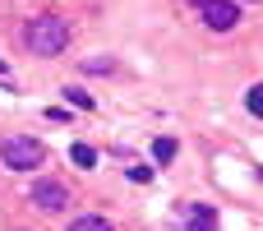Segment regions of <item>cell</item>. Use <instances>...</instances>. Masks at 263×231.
Here are the masks:
<instances>
[{
	"label": "cell",
	"instance_id": "5",
	"mask_svg": "<svg viewBox=\"0 0 263 231\" xmlns=\"http://www.w3.org/2000/svg\"><path fill=\"white\" fill-rule=\"evenodd\" d=\"M190 231H217V213H213L208 204H199L194 218H190Z\"/></svg>",
	"mask_w": 263,
	"mask_h": 231
},
{
	"label": "cell",
	"instance_id": "9",
	"mask_svg": "<svg viewBox=\"0 0 263 231\" xmlns=\"http://www.w3.org/2000/svg\"><path fill=\"white\" fill-rule=\"evenodd\" d=\"M69 157H74V167H83V171H88V167H97V148H88V144H74V148H69Z\"/></svg>",
	"mask_w": 263,
	"mask_h": 231
},
{
	"label": "cell",
	"instance_id": "1",
	"mask_svg": "<svg viewBox=\"0 0 263 231\" xmlns=\"http://www.w3.org/2000/svg\"><path fill=\"white\" fill-rule=\"evenodd\" d=\"M23 42H28L32 56H60V51L69 46V23H65L60 14H37V19H28Z\"/></svg>",
	"mask_w": 263,
	"mask_h": 231
},
{
	"label": "cell",
	"instance_id": "11",
	"mask_svg": "<svg viewBox=\"0 0 263 231\" xmlns=\"http://www.w3.org/2000/svg\"><path fill=\"white\" fill-rule=\"evenodd\" d=\"M245 106H250V116H263V83H254V88H250Z\"/></svg>",
	"mask_w": 263,
	"mask_h": 231
},
{
	"label": "cell",
	"instance_id": "7",
	"mask_svg": "<svg viewBox=\"0 0 263 231\" xmlns=\"http://www.w3.org/2000/svg\"><path fill=\"white\" fill-rule=\"evenodd\" d=\"M83 74H116V60L111 56H88L83 60Z\"/></svg>",
	"mask_w": 263,
	"mask_h": 231
},
{
	"label": "cell",
	"instance_id": "14",
	"mask_svg": "<svg viewBox=\"0 0 263 231\" xmlns=\"http://www.w3.org/2000/svg\"><path fill=\"white\" fill-rule=\"evenodd\" d=\"M190 5H203V0H190Z\"/></svg>",
	"mask_w": 263,
	"mask_h": 231
},
{
	"label": "cell",
	"instance_id": "8",
	"mask_svg": "<svg viewBox=\"0 0 263 231\" xmlns=\"http://www.w3.org/2000/svg\"><path fill=\"white\" fill-rule=\"evenodd\" d=\"M171 157H176V139H153V162L166 167Z\"/></svg>",
	"mask_w": 263,
	"mask_h": 231
},
{
	"label": "cell",
	"instance_id": "4",
	"mask_svg": "<svg viewBox=\"0 0 263 231\" xmlns=\"http://www.w3.org/2000/svg\"><path fill=\"white\" fill-rule=\"evenodd\" d=\"M199 19H203L213 32H231V28L240 23V5H236V0H203V5H199Z\"/></svg>",
	"mask_w": 263,
	"mask_h": 231
},
{
	"label": "cell",
	"instance_id": "6",
	"mask_svg": "<svg viewBox=\"0 0 263 231\" xmlns=\"http://www.w3.org/2000/svg\"><path fill=\"white\" fill-rule=\"evenodd\" d=\"M69 231H116L106 218H97V213H83V218H74L69 222Z\"/></svg>",
	"mask_w": 263,
	"mask_h": 231
},
{
	"label": "cell",
	"instance_id": "3",
	"mask_svg": "<svg viewBox=\"0 0 263 231\" xmlns=\"http://www.w3.org/2000/svg\"><path fill=\"white\" fill-rule=\"evenodd\" d=\"M28 199H32V208H37V213H60V208L69 204V185H65V181H55V176H42V181H32Z\"/></svg>",
	"mask_w": 263,
	"mask_h": 231
},
{
	"label": "cell",
	"instance_id": "10",
	"mask_svg": "<svg viewBox=\"0 0 263 231\" xmlns=\"http://www.w3.org/2000/svg\"><path fill=\"white\" fill-rule=\"evenodd\" d=\"M65 102H69L74 111H92V106H97V102H92V97H88L83 88H65Z\"/></svg>",
	"mask_w": 263,
	"mask_h": 231
},
{
	"label": "cell",
	"instance_id": "12",
	"mask_svg": "<svg viewBox=\"0 0 263 231\" xmlns=\"http://www.w3.org/2000/svg\"><path fill=\"white\" fill-rule=\"evenodd\" d=\"M129 181H139V185H148V181H153V167H143V162H134V167H129Z\"/></svg>",
	"mask_w": 263,
	"mask_h": 231
},
{
	"label": "cell",
	"instance_id": "13",
	"mask_svg": "<svg viewBox=\"0 0 263 231\" xmlns=\"http://www.w3.org/2000/svg\"><path fill=\"white\" fill-rule=\"evenodd\" d=\"M0 74H5V60H0Z\"/></svg>",
	"mask_w": 263,
	"mask_h": 231
},
{
	"label": "cell",
	"instance_id": "2",
	"mask_svg": "<svg viewBox=\"0 0 263 231\" xmlns=\"http://www.w3.org/2000/svg\"><path fill=\"white\" fill-rule=\"evenodd\" d=\"M0 162L9 171H37L46 162V144L42 139H28V134H14V139H0Z\"/></svg>",
	"mask_w": 263,
	"mask_h": 231
}]
</instances>
